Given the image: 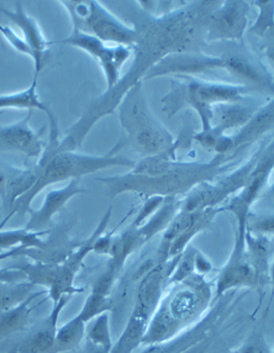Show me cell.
I'll return each instance as SVG.
<instances>
[{
    "label": "cell",
    "mask_w": 274,
    "mask_h": 353,
    "mask_svg": "<svg viewBox=\"0 0 274 353\" xmlns=\"http://www.w3.org/2000/svg\"><path fill=\"white\" fill-rule=\"evenodd\" d=\"M178 148L141 159L128 174L97 180L105 184L110 199L128 192L147 199L153 196L176 199L178 195L190 193L199 184L213 181L219 174L228 172L233 168L234 160L242 154L217 155L209 162H179L176 160Z\"/></svg>",
    "instance_id": "6da1fadb"
},
{
    "label": "cell",
    "mask_w": 274,
    "mask_h": 353,
    "mask_svg": "<svg viewBox=\"0 0 274 353\" xmlns=\"http://www.w3.org/2000/svg\"><path fill=\"white\" fill-rule=\"evenodd\" d=\"M118 108L122 133L108 152L110 154L118 155L122 149L130 148L144 159L182 145V139L175 141L170 131L153 115L144 94L141 81L126 93Z\"/></svg>",
    "instance_id": "7a4b0ae2"
},
{
    "label": "cell",
    "mask_w": 274,
    "mask_h": 353,
    "mask_svg": "<svg viewBox=\"0 0 274 353\" xmlns=\"http://www.w3.org/2000/svg\"><path fill=\"white\" fill-rule=\"evenodd\" d=\"M253 93L260 92L246 85L207 81L190 75H176L170 84V92L162 99V110L167 117L172 118L184 108H193L202 121V131H206L213 127L215 105L240 102Z\"/></svg>",
    "instance_id": "3957f363"
},
{
    "label": "cell",
    "mask_w": 274,
    "mask_h": 353,
    "mask_svg": "<svg viewBox=\"0 0 274 353\" xmlns=\"http://www.w3.org/2000/svg\"><path fill=\"white\" fill-rule=\"evenodd\" d=\"M136 162L126 158L124 155H112L110 153L98 157V155L84 154L77 151H63L52 157L44 168L34 188L28 193L19 197L12 209L0 222V230L13 216H24L30 212L31 203L37 196L52 184L63 182L66 180L81 179L85 174H95L106 168L114 166H126L133 168Z\"/></svg>",
    "instance_id": "277c9868"
},
{
    "label": "cell",
    "mask_w": 274,
    "mask_h": 353,
    "mask_svg": "<svg viewBox=\"0 0 274 353\" xmlns=\"http://www.w3.org/2000/svg\"><path fill=\"white\" fill-rule=\"evenodd\" d=\"M112 207L108 208L95 232L86 240L81 241V245L63 263L59 265L27 263L17 269L22 270L26 274L27 281L32 283L35 286L41 285L48 287L50 290L48 298L50 299L54 304L57 303L61 296L83 294L85 289L75 286V276L83 265L84 259L90 252H93V245L97 239L104 234L112 217Z\"/></svg>",
    "instance_id": "5b68a950"
},
{
    "label": "cell",
    "mask_w": 274,
    "mask_h": 353,
    "mask_svg": "<svg viewBox=\"0 0 274 353\" xmlns=\"http://www.w3.org/2000/svg\"><path fill=\"white\" fill-rule=\"evenodd\" d=\"M67 8L73 28L100 39L104 43L133 48L139 39L134 27L126 26L99 1H61Z\"/></svg>",
    "instance_id": "8992f818"
},
{
    "label": "cell",
    "mask_w": 274,
    "mask_h": 353,
    "mask_svg": "<svg viewBox=\"0 0 274 353\" xmlns=\"http://www.w3.org/2000/svg\"><path fill=\"white\" fill-rule=\"evenodd\" d=\"M260 148L254 152L252 158L248 159L241 168L231 172L228 176H223L215 181L205 182L196 186L186 195V199L180 203L179 211L192 212V211L204 210L208 208H217L219 203H224L236 192L244 189V184L253 168L257 163L262 149L265 148L270 137H264L262 139Z\"/></svg>",
    "instance_id": "52a82bcc"
},
{
    "label": "cell",
    "mask_w": 274,
    "mask_h": 353,
    "mask_svg": "<svg viewBox=\"0 0 274 353\" xmlns=\"http://www.w3.org/2000/svg\"><path fill=\"white\" fill-rule=\"evenodd\" d=\"M273 170L274 137L270 139L265 148L262 149V154L248 176L244 189L239 192L238 195L229 199L226 205L221 207V210L228 211L236 216L238 226L236 236L238 238H246V222L251 213V208L257 201Z\"/></svg>",
    "instance_id": "ba28073f"
},
{
    "label": "cell",
    "mask_w": 274,
    "mask_h": 353,
    "mask_svg": "<svg viewBox=\"0 0 274 353\" xmlns=\"http://www.w3.org/2000/svg\"><path fill=\"white\" fill-rule=\"evenodd\" d=\"M56 43L69 44L96 58L104 72L108 89L117 84L122 65L133 53V48L129 46H110L100 39L75 28L72 29L69 37L57 41Z\"/></svg>",
    "instance_id": "9c48e42d"
},
{
    "label": "cell",
    "mask_w": 274,
    "mask_h": 353,
    "mask_svg": "<svg viewBox=\"0 0 274 353\" xmlns=\"http://www.w3.org/2000/svg\"><path fill=\"white\" fill-rule=\"evenodd\" d=\"M248 14L250 5L246 1L219 3L208 19L206 42H241L248 26Z\"/></svg>",
    "instance_id": "30bf717a"
},
{
    "label": "cell",
    "mask_w": 274,
    "mask_h": 353,
    "mask_svg": "<svg viewBox=\"0 0 274 353\" xmlns=\"http://www.w3.org/2000/svg\"><path fill=\"white\" fill-rule=\"evenodd\" d=\"M34 110H29L26 117L11 125H0V151L19 152L25 155L24 164L30 159H40L46 147L42 139L46 125L34 131L29 125Z\"/></svg>",
    "instance_id": "8fae6325"
},
{
    "label": "cell",
    "mask_w": 274,
    "mask_h": 353,
    "mask_svg": "<svg viewBox=\"0 0 274 353\" xmlns=\"http://www.w3.org/2000/svg\"><path fill=\"white\" fill-rule=\"evenodd\" d=\"M240 287H257V281L246 252V239L236 236L231 257L217 276L215 296L217 298L231 289Z\"/></svg>",
    "instance_id": "7c38bea8"
},
{
    "label": "cell",
    "mask_w": 274,
    "mask_h": 353,
    "mask_svg": "<svg viewBox=\"0 0 274 353\" xmlns=\"http://www.w3.org/2000/svg\"><path fill=\"white\" fill-rule=\"evenodd\" d=\"M73 224L62 222L50 227L46 240L39 248H26L23 257L34 259L35 263L46 265H59L71 255L81 244V241H73L69 236Z\"/></svg>",
    "instance_id": "4fadbf2b"
},
{
    "label": "cell",
    "mask_w": 274,
    "mask_h": 353,
    "mask_svg": "<svg viewBox=\"0 0 274 353\" xmlns=\"http://www.w3.org/2000/svg\"><path fill=\"white\" fill-rule=\"evenodd\" d=\"M85 193H88V191L81 188V179L70 180L69 183L61 189L48 192L42 207L38 210L32 209L29 212L30 217L24 227L25 230L35 232L50 230L54 215L61 212L72 197Z\"/></svg>",
    "instance_id": "5bb4252c"
},
{
    "label": "cell",
    "mask_w": 274,
    "mask_h": 353,
    "mask_svg": "<svg viewBox=\"0 0 274 353\" xmlns=\"http://www.w3.org/2000/svg\"><path fill=\"white\" fill-rule=\"evenodd\" d=\"M274 128V98L266 105L260 106L248 123L239 130L238 133L229 137L231 153L246 151L255 141L265 137Z\"/></svg>",
    "instance_id": "9a60e30c"
},
{
    "label": "cell",
    "mask_w": 274,
    "mask_h": 353,
    "mask_svg": "<svg viewBox=\"0 0 274 353\" xmlns=\"http://www.w3.org/2000/svg\"><path fill=\"white\" fill-rule=\"evenodd\" d=\"M71 296H63L60 298L57 303L54 304V307L50 313L44 318L35 331L31 333L30 336L23 341L19 348V353H50L55 343L56 334L58 331V319L62 310L66 307Z\"/></svg>",
    "instance_id": "2e32d148"
},
{
    "label": "cell",
    "mask_w": 274,
    "mask_h": 353,
    "mask_svg": "<svg viewBox=\"0 0 274 353\" xmlns=\"http://www.w3.org/2000/svg\"><path fill=\"white\" fill-rule=\"evenodd\" d=\"M46 163L48 162L46 159L40 157L34 166L26 168H15L12 174H10L6 186L5 199L1 201L5 216L11 211L15 201L34 188L42 174Z\"/></svg>",
    "instance_id": "e0dca14e"
},
{
    "label": "cell",
    "mask_w": 274,
    "mask_h": 353,
    "mask_svg": "<svg viewBox=\"0 0 274 353\" xmlns=\"http://www.w3.org/2000/svg\"><path fill=\"white\" fill-rule=\"evenodd\" d=\"M0 12L11 19L22 30L24 36L23 39L32 50H36L37 53L41 55H48V48L54 44V42L46 40L38 23L25 12L22 3H15L14 11H10L3 7H0Z\"/></svg>",
    "instance_id": "ac0fdd59"
},
{
    "label": "cell",
    "mask_w": 274,
    "mask_h": 353,
    "mask_svg": "<svg viewBox=\"0 0 274 353\" xmlns=\"http://www.w3.org/2000/svg\"><path fill=\"white\" fill-rule=\"evenodd\" d=\"M246 246L248 258L255 271L258 288L269 284V268L271 263V243L267 236L254 234L246 230Z\"/></svg>",
    "instance_id": "d6986e66"
},
{
    "label": "cell",
    "mask_w": 274,
    "mask_h": 353,
    "mask_svg": "<svg viewBox=\"0 0 274 353\" xmlns=\"http://www.w3.org/2000/svg\"><path fill=\"white\" fill-rule=\"evenodd\" d=\"M46 294H48L46 290L32 292L26 300L23 301L22 303L7 310L5 313L0 314V341L28 327L31 313L37 307V305L31 306V304L39 296Z\"/></svg>",
    "instance_id": "ffe728a7"
},
{
    "label": "cell",
    "mask_w": 274,
    "mask_h": 353,
    "mask_svg": "<svg viewBox=\"0 0 274 353\" xmlns=\"http://www.w3.org/2000/svg\"><path fill=\"white\" fill-rule=\"evenodd\" d=\"M38 77L39 74L35 73L34 81H32L30 86H29V88H27L26 90L0 96V110L14 108V110H42V112H46V116H48L50 127L57 125L58 122L55 115L52 114L50 108L46 106V104L39 99L38 92H37Z\"/></svg>",
    "instance_id": "44dd1931"
},
{
    "label": "cell",
    "mask_w": 274,
    "mask_h": 353,
    "mask_svg": "<svg viewBox=\"0 0 274 353\" xmlns=\"http://www.w3.org/2000/svg\"><path fill=\"white\" fill-rule=\"evenodd\" d=\"M242 102L244 101L215 105L213 108V119L217 118V123L213 127L225 134L227 130L246 125L260 108Z\"/></svg>",
    "instance_id": "7402d4cb"
},
{
    "label": "cell",
    "mask_w": 274,
    "mask_h": 353,
    "mask_svg": "<svg viewBox=\"0 0 274 353\" xmlns=\"http://www.w3.org/2000/svg\"><path fill=\"white\" fill-rule=\"evenodd\" d=\"M86 325L87 323L77 315L58 327L55 343L50 353H65L77 349L86 335Z\"/></svg>",
    "instance_id": "603a6c76"
},
{
    "label": "cell",
    "mask_w": 274,
    "mask_h": 353,
    "mask_svg": "<svg viewBox=\"0 0 274 353\" xmlns=\"http://www.w3.org/2000/svg\"><path fill=\"white\" fill-rule=\"evenodd\" d=\"M35 285L29 281L3 282L0 281V314L15 307L26 300L34 290Z\"/></svg>",
    "instance_id": "cb8c5ba5"
},
{
    "label": "cell",
    "mask_w": 274,
    "mask_h": 353,
    "mask_svg": "<svg viewBox=\"0 0 274 353\" xmlns=\"http://www.w3.org/2000/svg\"><path fill=\"white\" fill-rule=\"evenodd\" d=\"M50 230L38 232H28L25 228L6 230V232L0 230V251H7L19 245H27L30 248H41L43 243L41 236H48Z\"/></svg>",
    "instance_id": "d4e9b609"
},
{
    "label": "cell",
    "mask_w": 274,
    "mask_h": 353,
    "mask_svg": "<svg viewBox=\"0 0 274 353\" xmlns=\"http://www.w3.org/2000/svg\"><path fill=\"white\" fill-rule=\"evenodd\" d=\"M87 341L92 344L98 345L106 350L112 351V335L110 329V315L108 312L101 314L98 317L91 320L90 325L86 329Z\"/></svg>",
    "instance_id": "484cf974"
},
{
    "label": "cell",
    "mask_w": 274,
    "mask_h": 353,
    "mask_svg": "<svg viewBox=\"0 0 274 353\" xmlns=\"http://www.w3.org/2000/svg\"><path fill=\"white\" fill-rule=\"evenodd\" d=\"M0 32L14 50H17L19 53L29 56L31 59L34 60L35 73L40 74L41 70L43 69L44 67V60H46V55H41V54L37 53L36 50H32L26 41L21 38L11 27L0 25Z\"/></svg>",
    "instance_id": "4316f807"
},
{
    "label": "cell",
    "mask_w": 274,
    "mask_h": 353,
    "mask_svg": "<svg viewBox=\"0 0 274 353\" xmlns=\"http://www.w3.org/2000/svg\"><path fill=\"white\" fill-rule=\"evenodd\" d=\"M112 308V302L108 296L91 292L87 300L85 301L83 308L77 315L83 320L84 323H89L91 320L98 317L101 314L110 312Z\"/></svg>",
    "instance_id": "83f0119b"
},
{
    "label": "cell",
    "mask_w": 274,
    "mask_h": 353,
    "mask_svg": "<svg viewBox=\"0 0 274 353\" xmlns=\"http://www.w3.org/2000/svg\"><path fill=\"white\" fill-rule=\"evenodd\" d=\"M197 251L193 248H186V251L179 257L178 263L175 267V271H173L170 276L168 277V284H178L184 282V279H188L193 273L195 269V256Z\"/></svg>",
    "instance_id": "f1b7e54d"
},
{
    "label": "cell",
    "mask_w": 274,
    "mask_h": 353,
    "mask_svg": "<svg viewBox=\"0 0 274 353\" xmlns=\"http://www.w3.org/2000/svg\"><path fill=\"white\" fill-rule=\"evenodd\" d=\"M254 5L260 9V17L255 24L251 27L250 32L262 38L269 29L274 26V1H254Z\"/></svg>",
    "instance_id": "f546056e"
},
{
    "label": "cell",
    "mask_w": 274,
    "mask_h": 353,
    "mask_svg": "<svg viewBox=\"0 0 274 353\" xmlns=\"http://www.w3.org/2000/svg\"><path fill=\"white\" fill-rule=\"evenodd\" d=\"M246 230L254 234H274V212L265 215H253L250 213Z\"/></svg>",
    "instance_id": "4dcf8cb0"
},
{
    "label": "cell",
    "mask_w": 274,
    "mask_h": 353,
    "mask_svg": "<svg viewBox=\"0 0 274 353\" xmlns=\"http://www.w3.org/2000/svg\"><path fill=\"white\" fill-rule=\"evenodd\" d=\"M231 353H270V349L264 337L254 336Z\"/></svg>",
    "instance_id": "1f68e13d"
},
{
    "label": "cell",
    "mask_w": 274,
    "mask_h": 353,
    "mask_svg": "<svg viewBox=\"0 0 274 353\" xmlns=\"http://www.w3.org/2000/svg\"><path fill=\"white\" fill-rule=\"evenodd\" d=\"M260 40V50L267 58L270 65L274 68V26L262 37Z\"/></svg>",
    "instance_id": "d6a6232c"
},
{
    "label": "cell",
    "mask_w": 274,
    "mask_h": 353,
    "mask_svg": "<svg viewBox=\"0 0 274 353\" xmlns=\"http://www.w3.org/2000/svg\"><path fill=\"white\" fill-rule=\"evenodd\" d=\"M0 281L3 282H23L27 281L26 274L22 270L11 269V268H5L0 269Z\"/></svg>",
    "instance_id": "836d02e7"
},
{
    "label": "cell",
    "mask_w": 274,
    "mask_h": 353,
    "mask_svg": "<svg viewBox=\"0 0 274 353\" xmlns=\"http://www.w3.org/2000/svg\"><path fill=\"white\" fill-rule=\"evenodd\" d=\"M13 165L0 161V201H3L6 195V186L10 174L14 170Z\"/></svg>",
    "instance_id": "e575fe53"
},
{
    "label": "cell",
    "mask_w": 274,
    "mask_h": 353,
    "mask_svg": "<svg viewBox=\"0 0 274 353\" xmlns=\"http://www.w3.org/2000/svg\"><path fill=\"white\" fill-rule=\"evenodd\" d=\"M28 248L27 245H19L17 248H11V250H7V251H0V261H7L10 258L13 257H21L23 252Z\"/></svg>",
    "instance_id": "d590c367"
},
{
    "label": "cell",
    "mask_w": 274,
    "mask_h": 353,
    "mask_svg": "<svg viewBox=\"0 0 274 353\" xmlns=\"http://www.w3.org/2000/svg\"><path fill=\"white\" fill-rule=\"evenodd\" d=\"M195 269L199 270L200 272H209L210 270H211V265H210L207 259H205L203 256L200 255V254L196 253Z\"/></svg>",
    "instance_id": "8d00e7d4"
},
{
    "label": "cell",
    "mask_w": 274,
    "mask_h": 353,
    "mask_svg": "<svg viewBox=\"0 0 274 353\" xmlns=\"http://www.w3.org/2000/svg\"><path fill=\"white\" fill-rule=\"evenodd\" d=\"M269 285H270V302L268 308L271 305L272 301L274 299V254L272 255L271 263L269 268ZM267 308V310H268Z\"/></svg>",
    "instance_id": "74e56055"
},
{
    "label": "cell",
    "mask_w": 274,
    "mask_h": 353,
    "mask_svg": "<svg viewBox=\"0 0 274 353\" xmlns=\"http://www.w3.org/2000/svg\"><path fill=\"white\" fill-rule=\"evenodd\" d=\"M81 353H110V351L106 349L102 348V347L98 346V345L92 344L89 341H86V346L84 348L83 352Z\"/></svg>",
    "instance_id": "f35d334b"
},
{
    "label": "cell",
    "mask_w": 274,
    "mask_h": 353,
    "mask_svg": "<svg viewBox=\"0 0 274 353\" xmlns=\"http://www.w3.org/2000/svg\"><path fill=\"white\" fill-rule=\"evenodd\" d=\"M272 191H274V184L272 185Z\"/></svg>",
    "instance_id": "ab89813d"
},
{
    "label": "cell",
    "mask_w": 274,
    "mask_h": 353,
    "mask_svg": "<svg viewBox=\"0 0 274 353\" xmlns=\"http://www.w3.org/2000/svg\"><path fill=\"white\" fill-rule=\"evenodd\" d=\"M271 353H274V349H273V351H272V352H271Z\"/></svg>",
    "instance_id": "60d3db41"
}]
</instances>
